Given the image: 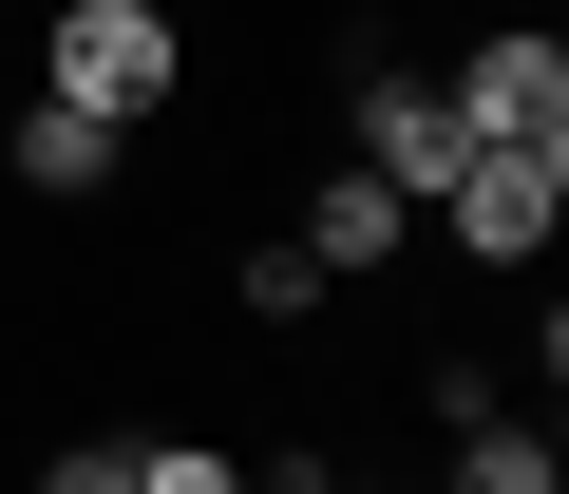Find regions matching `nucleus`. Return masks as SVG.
Masks as SVG:
<instances>
[{"label": "nucleus", "instance_id": "f257e3e1", "mask_svg": "<svg viewBox=\"0 0 569 494\" xmlns=\"http://www.w3.org/2000/svg\"><path fill=\"white\" fill-rule=\"evenodd\" d=\"M39 96L152 134V115L190 96V20H171V0H39Z\"/></svg>", "mask_w": 569, "mask_h": 494}, {"label": "nucleus", "instance_id": "f03ea898", "mask_svg": "<svg viewBox=\"0 0 569 494\" xmlns=\"http://www.w3.org/2000/svg\"><path fill=\"white\" fill-rule=\"evenodd\" d=\"M437 96H456V134H475V152H531V171H569V39H550V20H493V39L437 77Z\"/></svg>", "mask_w": 569, "mask_h": 494}, {"label": "nucleus", "instance_id": "7ed1b4c3", "mask_svg": "<svg viewBox=\"0 0 569 494\" xmlns=\"http://www.w3.org/2000/svg\"><path fill=\"white\" fill-rule=\"evenodd\" d=\"M437 228L475 247V267H531V247L569 228V171H531V152H456V190H437Z\"/></svg>", "mask_w": 569, "mask_h": 494}, {"label": "nucleus", "instance_id": "20e7f679", "mask_svg": "<svg viewBox=\"0 0 569 494\" xmlns=\"http://www.w3.org/2000/svg\"><path fill=\"white\" fill-rule=\"evenodd\" d=\"M456 152H475V134H456V96L380 58V77H361V171H380L399 209H437V190H456Z\"/></svg>", "mask_w": 569, "mask_h": 494}, {"label": "nucleus", "instance_id": "39448f33", "mask_svg": "<svg viewBox=\"0 0 569 494\" xmlns=\"http://www.w3.org/2000/svg\"><path fill=\"white\" fill-rule=\"evenodd\" d=\"M0 171H20L39 209H96V190L133 171V134H114V115H77V96H20V115H0Z\"/></svg>", "mask_w": 569, "mask_h": 494}, {"label": "nucleus", "instance_id": "423d86ee", "mask_svg": "<svg viewBox=\"0 0 569 494\" xmlns=\"http://www.w3.org/2000/svg\"><path fill=\"white\" fill-rule=\"evenodd\" d=\"M284 247H305V267H323V286H380V267H399V247H418V209H399V190H380V171L342 152V171L305 190V228H284Z\"/></svg>", "mask_w": 569, "mask_h": 494}, {"label": "nucleus", "instance_id": "0eeeda50", "mask_svg": "<svg viewBox=\"0 0 569 494\" xmlns=\"http://www.w3.org/2000/svg\"><path fill=\"white\" fill-rule=\"evenodd\" d=\"M437 494H569V456L493 399V418H456V475H437Z\"/></svg>", "mask_w": 569, "mask_h": 494}, {"label": "nucleus", "instance_id": "6e6552de", "mask_svg": "<svg viewBox=\"0 0 569 494\" xmlns=\"http://www.w3.org/2000/svg\"><path fill=\"white\" fill-rule=\"evenodd\" d=\"M228 324H266V343H284V324H323V267H305L284 228H247V247H228Z\"/></svg>", "mask_w": 569, "mask_h": 494}, {"label": "nucleus", "instance_id": "1a4fd4ad", "mask_svg": "<svg viewBox=\"0 0 569 494\" xmlns=\"http://www.w3.org/2000/svg\"><path fill=\"white\" fill-rule=\"evenodd\" d=\"M133 494H247V475H228L209 437H133Z\"/></svg>", "mask_w": 569, "mask_h": 494}, {"label": "nucleus", "instance_id": "9d476101", "mask_svg": "<svg viewBox=\"0 0 569 494\" xmlns=\"http://www.w3.org/2000/svg\"><path fill=\"white\" fill-rule=\"evenodd\" d=\"M39 494H133V437H58V456H39Z\"/></svg>", "mask_w": 569, "mask_h": 494}, {"label": "nucleus", "instance_id": "9b49d317", "mask_svg": "<svg viewBox=\"0 0 569 494\" xmlns=\"http://www.w3.org/2000/svg\"><path fill=\"white\" fill-rule=\"evenodd\" d=\"M323 494H399V475H323Z\"/></svg>", "mask_w": 569, "mask_h": 494}]
</instances>
